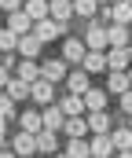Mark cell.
Wrapping results in <instances>:
<instances>
[{"label":"cell","instance_id":"16","mask_svg":"<svg viewBox=\"0 0 132 158\" xmlns=\"http://www.w3.org/2000/svg\"><path fill=\"white\" fill-rule=\"evenodd\" d=\"M55 103H59V110H62L66 118H81V110H85V99H81L77 92H70L66 99H55Z\"/></svg>","mask_w":132,"mask_h":158},{"label":"cell","instance_id":"9","mask_svg":"<svg viewBox=\"0 0 132 158\" xmlns=\"http://www.w3.org/2000/svg\"><path fill=\"white\" fill-rule=\"evenodd\" d=\"M41 44H44V40H37V37H33V30H30V33H22V37H18L15 48H18V55H22V59H37V55H41Z\"/></svg>","mask_w":132,"mask_h":158},{"label":"cell","instance_id":"7","mask_svg":"<svg viewBox=\"0 0 132 158\" xmlns=\"http://www.w3.org/2000/svg\"><path fill=\"white\" fill-rule=\"evenodd\" d=\"M132 66V52L129 48H110L106 52V70H129Z\"/></svg>","mask_w":132,"mask_h":158},{"label":"cell","instance_id":"17","mask_svg":"<svg viewBox=\"0 0 132 158\" xmlns=\"http://www.w3.org/2000/svg\"><path fill=\"white\" fill-rule=\"evenodd\" d=\"M81 70H85V74H103V70H106V55H103V52H85Z\"/></svg>","mask_w":132,"mask_h":158},{"label":"cell","instance_id":"3","mask_svg":"<svg viewBox=\"0 0 132 158\" xmlns=\"http://www.w3.org/2000/svg\"><path fill=\"white\" fill-rule=\"evenodd\" d=\"M30 96L37 99V103H55V85L51 81H44V77H37V81H30Z\"/></svg>","mask_w":132,"mask_h":158},{"label":"cell","instance_id":"1","mask_svg":"<svg viewBox=\"0 0 132 158\" xmlns=\"http://www.w3.org/2000/svg\"><path fill=\"white\" fill-rule=\"evenodd\" d=\"M11 151H15L18 158H30V155H37V143H33V132L18 129V132L11 136Z\"/></svg>","mask_w":132,"mask_h":158},{"label":"cell","instance_id":"32","mask_svg":"<svg viewBox=\"0 0 132 158\" xmlns=\"http://www.w3.org/2000/svg\"><path fill=\"white\" fill-rule=\"evenodd\" d=\"M22 0H0V11H18Z\"/></svg>","mask_w":132,"mask_h":158},{"label":"cell","instance_id":"12","mask_svg":"<svg viewBox=\"0 0 132 158\" xmlns=\"http://www.w3.org/2000/svg\"><path fill=\"white\" fill-rule=\"evenodd\" d=\"M7 30H15V33L22 37V33H30V30H33V19H30L22 7H18V11H7Z\"/></svg>","mask_w":132,"mask_h":158},{"label":"cell","instance_id":"24","mask_svg":"<svg viewBox=\"0 0 132 158\" xmlns=\"http://www.w3.org/2000/svg\"><path fill=\"white\" fill-rule=\"evenodd\" d=\"M110 143H114V151H132V129H114Z\"/></svg>","mask_w":132,"mask_h":158},{"label":"cell","instance_id":"35","mask_svg":"<svg viewBox=\"0 0 132 158\" xmlns=\"http://www.w3.org/2000/svg\"><path fill=\"white\" fill-rule=\"evenodd\" d=\"M0 158H18V155H15V151H4V155H0Z\"/></svg>","mask_w":132,"mask_h":158},{"label":"cell","instance_id":"11","mask_svg":"<svg viewBox=\"0 0 132 158\" xmlns=\"http://www.w3.org/2000/svg\"><path fill=\"white\" fill-rule=\"evenodd\" d=\"M62 118H66V114L59 110V103H48L44 114H41V125L48 129V132H59V129H62Z\"/></svg>","mask_w":132,"mask_h":158},{"label":"cell","instance_id":"15","mask_svg":"<svg viewBox=\"0 0 132 158\" xmlns=\"http://www.w3.org/2000/svg\"><path fill=\"white\" fill-rule=\"evenodd\" d=\"M33 143H37V155H55V151H59V140H55V132H48V129L33 132Z\"/></svg>","mask_w":132,"mask_h":158},{"label":"cell","instance_id":"27","mask_svg":"<svg viewBox=\"0 0 132 158\" xmlns=\"http://www.w3.org/2000/svg\"><path fill=\"white\" fill-rule=\"evenodd\" d=\"M74 15L92 19V15H99V4H95V0H74Z\"/></svg>","mask_w":132,"mask_h":158},{"label":"cell","instance_id":"6","mask_svg":"<svg viewBox=\"0 0 132 158\" xmlns=\"http://www.w3.org/2000/svg\"><path fill=\"white\" fill-rule=\"evenodd\" d=\"M85 40H77V37H66L62 40V59L66 63H74V66H81V59H85Z\"/></svg>","mask_w":132,"mask_h":158},{"label":"cell","instance_id":"21","mask_svg":"<svg viewBox=\"0 0 132 158\" xmlns=\"http://www.w3.org/2000/svg\"><path fill=\"white\" fill-rule=\"evenodd\" d=\"M81 99H85L88 110H106V96H103L99 88H88V92H81Z\"/></svg>","mask_w":132,"mask_h":158},{"label":"cell","instance_id":"5","mask_svg":"<svg viewBox=\"0 0 132 158\" xmlns=\"http://www.w3.org/2000/svg\"><path fill=\"white\" fill-rule=\"evenodd\" d=\"M48 19H55V22H70L74 19V0H48Z\"/></svg>","mask_w":132,"mask_h":158},{"label":"cell","instance_id":"8","mask_svg":"<svg viewBox=\"0 0 132 158\" xmlns=\"http://www.w3.org/2000/svg\"><path fill=\"white\" fill-rule=\"evenodd\" d=\"M88 155H92V158H110V155H114V143H110V132H95V140L88 143Z\"/></svg>","mask_w":132,"mask_h":158},{"label":"cell","instance_id":"30","mask_svg":"<svg viewBox=\"0 0 132 158\" xmlns=\"http://www.w3.org/2000/svg\"><path fill=\"white\" fill-rule=\"evenodd\" d=\"M0 114H4V118H7V121L15 118V103L7 99V92H0Z\"/></svg>","mask_w":132,"mask_h":158},{"label":"cell","instance_id":"10","mask_svg":"<svg viewBox=\"0 0 132 158\" xmlns=\"http://www.w3.org/2000/svg\"><path fill=\"white\" fill-rule=\"evenodd\" d=\"M85 48L88 52H103V48H106V26L92 22V26H88V37H85Z\"/></svg>","mask_w":132,"mask_h":158},{"label":"cell","instance_id":"2","mask_svg":"<svg viewBox=\"0 0 132 158\" xmlns=\"http://www.w3.org/2000/svg\"><path fill=\"white\" fill-rule=\"evenodd\" d=\"M62 22H55V19H41V22H33V37L37 40H55V37H62Z\"/></svg>","mask_w":132,"mask_h":158},{"label":"cell","instance_id":"34","mask_svg":"<svg viewBox=\"0 0 132 158\" xmlns=\"http://www.w3.org/2000/svg\"><path fill=\"white\" fill-rule=\"evenodd\" d=\"M4 136H7V118L0 114V140H4Z\"/></svg>","mask_w":132,"mask_h":158},{"label":"cell","instance_id":"26","mask_svg":"<svg viewBox=\"0 0 132 158\" xmlns=\"http://www.w3.org/2000/svg\"><path fill=\"white\" fill-rule=\"evenodd\" d=\"M62 132H66L70 140H77V136L88 132V121H81V118H62Z\"/></svg>","mask_w":132,"mask_h":158},{"label":"cell","instance_id":"31","mask_svg":"<svg viewBox=\"0 0 132 158\" xmlns=\"http://www.w3.org/2000/svg\"><path fill=\"white\" fill-rule=\"evenodd\" d=\"M121 110L132 118V88H125V92H121Z\"/></svg>","mask_w":132,"mask_h":158},{"label":"cell","instance_id":"4","mask_svg":"<svg viewBox=\"0 0 132 158\" xmlns=\"http://www.w3.org/2000/svg\"><path fill=\"white\" fill-rule=\"evenodd\" d=\"M66 74H70L66 59H48V63L41 66V77H44V81H51V85H55V81H66Z\"/></svg>","mask_w":132,"mask_h":158},{"label":"cell","instance_id":"20","mask_svg":"<svg viewBox=\"0 0 132 158\" xmlns=\"http://www.w3.org/2000/svg\"><path fill=\"white\" fill-rule=\"evenodd\" d=\"M7 99H30V85L26 81H18V77H7Z\"/></svg>","mask_w":132,"mask_h":158},{"label":"cell","instance_id":"19","mask_svg":"<svg viewBox=\"0 0 132 158\" xmlns=\"http://www.w3.org/2000/svg\"><path fill=\"white\" fill-rule=\"evenodd\" d=\"M66 85H70V92H77V96H81V92H88V74L77 66V70H70V74H66Z\"/></svg>","mask_w":132,"mask_h":158},{"label":"cell","instance_id":"36","mask_svg":"<svg viewBox=\"0 0 132 158\" xmlns=\"http://www.w3.org/2000/svg\"><path fill=\"white\" fill-rule=\"evenodd\" d=\"M118 158H132V151H121V155H118Z\"/></svg>","mask_w":132,"mask_h":158},{"label":"cell","instance_id":"13","mask_svg":"<svg viewBox=\"0 0 132 158\" xmlns=\"http://www.w3.org/2000/svg\"><path fill=\"white\" fill-rule=\"evenodd\" d=\"M106 19H110V22H121V26H129V22H132V4H129V0H118V4H110V7H106Z\"/></svg>","mask_w":132,"mask_h":158},{"label":"cell","instance_id":"28","mask_svg":"<svg viewBox=\"0 0 132 158\" xmlns=\"http://www.w3.org/2000/svg\"><path fill=\"white\" fill-rule=\"evenodd\" d=\"M66 155H70V158H92V155H88V143H85V136H77V140H70V147H66Z\"/></svg>","mask_w":132,"mask_h":158},{"label":"cell","instance_id":"18","mask_svg":"<svg viewBox=\"0 0 132 158\" xmlns=\"http://www.w3.org/2000/svg\"><path fill=\"white\" fill-rule=\"evenodd\" d=\"M15 77H18V81H26V85H30V81H37V77H41V66H37V59H22V63L15 66Z\"/></svg>","mask_w":132,"mask_h":158},{"label":"cell","instance_id":"37","mask_svg":"<svg viewBox=\"0 0 132 158\" xmlns=\"http://www.w3.org/2000/svg\"><path fill=\"white\" fill-rule=\"evenodd\" d=\"M51 158H70V155H59V151H55V155H51Z\"/></svg>","mask_w":132,"mask_h":158},{"label":"cell","instance_id":"14","mask_svg":"<svg viewBox=\"0 0 132 158\" xmlns=\"http://www.w3.org/2000/svg\"><path fill=\"white\" fill-rule=\"evenodd\" d=\"M106 44H110V48H129V26L110 22V26H106Z\"/></svg>","mask_w":132,"mask_h":158},{"label":"cell","instance_id":"39","mask_svg":"<svg viewBox=\"0 0 132 158\" xmlns=\"http://www.w3.org/2000/svg\"><path fill=\"white\" fill-rule=\"evenodd\" d=\"M129 4H132V0H129Z\"/></svg>","mask_w":132,"mask_h":158},{"label":"cell","instance_id":"22","mask_svg":"<svg viewBox=\"0 0 132 158\" xmlns=\"http://www.w3.org/2000/svg\"><path fill=\"white\" fill-rule=\"evenodd\" d=\"M22 11H26L33 22H41V19H48V0H26Z\"/></svg>","mask_w":132,"mask_h":158},{"label":"cell","instance_id":"23","mask_svg":"<svg viewBox=\"0 0 132 158\" xmlns=\"http://www.w3.org/2000/svg\"><path fill=\"white\" fill-rule=\"evenodd\" d=\"M88 129L92 132H110V114L106 110H92L88 114Z\"/></svg>","mask_w":132,"mask_h":158},{"label":"cell","instance_id":"29","mask_svg":"<svg viewBox=\"0 0 132 158\" xmlns=\"http://www.w3.org/2000/svg\"><path fill=\"white\" fill-rule=\"evenodd\" d=\"M15 44H18V33L15 30H0V48L4 52H15Z\"/></svg>","mask_w":132,"mask_h":158},{"label":"cell","instance_id":"33","mask_svg":"<svg viewBox=\"0 0 132 158\" xmlns=\"http://www.w3.org/2000/svg\"><path fill=\"white\" fill-rule=\"evenodd\" d=\"M7 77H11V74H7V66H4V63H0V88H4V85H7Z\"/></svg>","mask_w":132,"mask_h":158},{"label":"cell","instance_id":"25","mask_svg":"<svg viewBox=\"0 0 132 158\" xmlns=\"http://www.w3.org/2000/svg\"><path fill=\"white\" fill-rule=\"evenodd\" d=\"M18 129H26V132H41V110H26V114H18Z\"/></svg>","mask_w":132,"mask_h":158},{"label":"cell","instance_id":"38","mask_svg":"<svg viewBox=\"0 0 132 158\" xmlns=\"http://www.w3.org/2000/svg\"><path fill=\"white\" fill-rule=\"evenodd\" d=\"M95 4H110V0H95Z\"/></svg>","mask_w":132,"mask_h":158}]
</instances>
